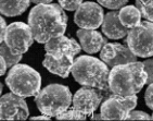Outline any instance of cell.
Instances as JSON below:
<instances>
[{
    "label": "cell",
    "instance_id": "cell-1",
    "mask_svg": "<svg viewBox=\"0 0 153 121\" xmlns=\"http://www.w3.org/2000/svg\"><path fill=\"white\" fill-rule=\"evenodd\" d=\"M28 25L33 37L39 44L64 35L68 26V15L59 5H37L28 14Z\"/></svg>",
    "mask_w": 153,
    "mask_h": 121
},
{
    "label": "cell",
    "instance_id": "cell-2",
    "mask_svg": "<svg viewBox=\"0 0 153 121\" xmlns=\"http://www.w3.org/2000/svg\"><path fill=\"white\" fill-rule=\"evenodd\" d=\"M109 89L113 94L127 97L141 91L147 84L143 63L139 61L113 67L109 73Z\"/></svg>",
    "mask_w": 153,
    "mask_h": 121
},
{
    "label": "cell",
    "instance_id": "cell-3",
    "mask_svg": "<svg viewBox=\"0 0 153 121\" xmlns=\"http://www.w3.org/2000/svg\"><path fill=\"white\" fill-rule=\"evenodd\" d=\"M71 72L80 85L104 92L109 89L110 69L102 60L91 56H79L74 59Z\"/></svg>",
    "mask_w": 153,
    "mask_h": 121
},
{
    "label": "cell",
    "instance_id": "cell-4",
    "mask_svg": "<svg viewBox=\"0 0 153 121\" xmlns=\"http://www.w3.org/2000/svg\"><path fill=\"white\" fill-rule=\"evenodd\" d=\"M72 97L73 95L68 86L50 84L38 92L35 97V103L42 115L52 118L70 108Z\"/></svg>",
    "mask_w": 153,
    "mask_h": 121
},
{
    "label": "cell",
    "instance_id": "cell-5",
    "mask_svg": "<svg viewBox=\"0 0 153 121\" xmlns=\"http://www.w3.org/2000/svg\"><path fill=\"white\" fill-rule=\"evenodd\" d=\"M6 83L12 93L21 97H30L40 91L41 77L30 65L18 63L9 70Z\"/></svg>",
    "mask_w": 153,
    "mask_h": 121
},
{
    "label": "cell",
    "instance_id": "cell-6",
    "mask_svg": "<svg viewBox=\"0 0 153 121\" xmlns=\"http://www.w3.org/2000/svg\"><path fill=\"white\" fill-rule=\"evenodd\" d=\"M152 31V22L147 20L142 21L137 26L128 30L126 44L135 56L148 58L153 55Z\"/></svg>",
    "mask_w": 153,
    "mask_h": 121
},
{
    "label": "cell",
    "instance_id": "cell-7",
    "mask_svg": "<svg viewBox=\"0 0 153 121\" xmlns=\"http://www.w3.org/2000/svg\"><path fill=\"white\" fill-rule=\"evenodd\" d=\"M4 43L10 51L14 55L25 53L34 43V37L30 25L23 22H14L10 25H7Z\"/></svg>",
    "mask_w": 153,
    "mask_h": 121
},
{
    "label": "cell",
    "instance_id": "cell-8",
    "mask_svg": "<svg viewBox=\"0 0 153 121\" xmlns=\"http://www.w3.org/2000/svg\"><path fill=\"white\" fill-rule=\"evenodd\" d=\"M137 101L138 97L136 94L127 97L112 95L101 105V118L102 120H125L127 115L137 106Z\"/></svg>",
    "mask_w": 153,
    "mask_h": 121
},
{
    "label": "cell",
    "instance_id": "cell-9",
    "mask_svg": "<svg viewBox=\"0 0 153 121\" xmlns=\"http://www.w3.org/2000/svg\"><path fill=\"white\" fill-rule=\"evenodd\" d=\"M30 111L24 97L8 93L0 97V120H25Z\"/></svg>",
    "mask_w": 153,
    "mask_h": 121
},
{
    "label": "cell",
    "instance_id": "cell-10",
    "mask_svg": "<svg viewBox=\"0 0 153 121\" xmlns=\"http://www.w3.org/2000/svg\"><path fill=\"white\" fill-rule=\"evenodd\" d=\"M74 22L85 30H97L101 26L104 18L103 9L100 5L91 1L82 2L78 8L75 10Z\"/></svg>",
    "mask_w": 153,
    "mask_h": 121
},
{
    "label": "cell",
    "instance_id": "cell-11",
    "mask_svg": "<svg viewBox=\"0 0 153 121\" xmlns=\"http://www.w3.org/2000/svg\"><path fill=\"white\" fill-rule=\"evenodd\" d=\"M101 101L102 94L99 89L84 86L72 97V108L86 117H89L98 109Z\"/></svg>",
    "mask_w": 153,
    "mask_h": 121
},
{
    "label": "cell",
    "instance_id": "cell-12",
    "mask_svg": "<svg viewBox=\"0 0 153 121\" xmlns=\"http://www.w3.org/2000/svg\"><path fill=\"white\" fill-rule=\"evenodd\" d=\"M100 59L108 67H115L118 65H125L129 62L137 61L135 56L129 48L118 43H106L100 50Z\"/></svg>",
    "mask_w": 153,
    "mask_h": 121
},
{
    "label": "cell",
    "instance_id": "cell-13",
    "mask_svg": "<svg viewBox=\"0 0 153 121\" xmlns=\"http://www.w3.org/2000/svg\"><path fill=\"white\" fill-rule=\"evenodd\" d=\"M80 45L74 38H68L66 36H56L45 44L46 53L50 55L54 59H60L65 55L77 56L80 53Z\"/></svg>",
    "mask_w": 153,
    "mask_h": 121
},
{
    "label": "cell",
    "instance_id": "cell-14",
    "mask_svg": "<svg viewBox=\"0 0 153 121\" xmlns=\"http://www.w3.org/2000/svg\"><path fill=\"white\" fill-rule=\"evenodd\" d=\"M77 36L80 41V48L89 55L99 53L101 48L108 43L105 37H103L102 34L96 30L80 29L77 31Z\"/></svg>",
    "mask_w": 153,
    "mask_h": 121
},
{
    "label": "cell",
    "instance_id": "cell-15",
    "mask_svg": "<svg viewBox=\"0 0 153 121\" xmlns=\"http://www.w3.org/2000/svg\"><path fill=\"white\" fill-rule=\"evenodd\" d=\"M103 34L110 39H121L127 35L128 29L122 25L118 20V11L112 10L106 13L101 24Z\"/></svg>",
    "mask_w": 153,
    "mask_h": 121
},
{
    "label": "cell",
    "instance_id": "cell-16",
    "mask_svg": "<svg viewBox=\"0 0 153 121\" xmlns=\"http://www.w3.org/2000/svg\"><path fill=\"white\" fill-rule=\"evenodd\" d=\"M73 62V55H65V56L61 57L60 59H54L50 55L46 53L45 59L42 61V65L49 72L56 74V75H59V77H63V79H66L71 73Z\"/></svg>",
    "mask_w": 153,
    "mask_h": 121
},
{
    "label": "cell",
    "instance_id": "cell-17",
    "mask_svg": "<svg viewBox=\"0 0 153 121\" xmlns=\"http://www.w3.org/2000/svg\"><path fill=\"white\" fill-rule=\"evenodd\" d=\"M118 20L126 29H133L141 22V13L135 6H124L118 11Z\"/></svg>",
    "mask_w": 153,
    "mask_h": 121
},
{
    "label": "cell",
    "instance_id": "cell-18",
    "mask_svg": "<svg viewBox=\"0 0 153 121\" xmlns=\"http://www.w3.org/2000/svg\"><path fill=\"white\" fill-rule=\"evenodd\" d=\"M30 0H0V13L6 17L22 14L30 7Z\"/></svg>",
    "mask_w": 153,
    "mask_h": 121
},
{
    "label": "cell",
    "instance_id": "cell-19",
    "mask_svg": "<svg viewBox=\"0 0 153 121\" xmlns=\"http://www.w3.org/2000/svg\"><path fill=\"white\" fill-rule=\"evenodd\" d=\"M0 56H2V58L6 61L7 68H12L13 65H18L19 62L22 60L23 55H14L13 53H11L6 43L2 41L0 44Z\"/></svg>",
    "mask_w": 153,
    "mask_h": 121
},
{
    "label": "cell",
    "instance_id": "cell-20",
    "mask_svg": "<svg viewBox=\"0 0 153 121\" xmlns=\"http://www.w3.org/2000/svg\"><path fill=\"white\" fill-rule=\"evenodd\" d=\"M136 8L147 21L153 20V0H136Z\"/></svg>",
    "mask_w": 153,
    "mask_h": 121
},
{
    "label": "cell",
    "instance_id": "cell-21",
    "mask_svg": "<svg viewBox=\"0 0 153 121\" xmlns=\"http://www.w3.org/2000/svg\"><path fill=\"white\" fill-rule=\"evenodd\" d=\"M58 120H86L87 117L84 116L82 113L78 112L75 109H70L68 108V110H65L64 112H62L60 115H58L56 117Z\"/></svg>",
    "mask_w": 153,
    "mask_h": 121
},
{
    "label": "cell",
    "instance_id": "cell-22",
    "mask_svg": "<svg viewBox=\"0 0 153 121\" xmlns=\"http://www.w3.org/2000/svg\"><path fill=\"white\" fill-rule=\"evenodd\" d=\"M101 6L111 10H118L128 2V0H98Z\"/></svg>",
    "mask_w": 153,
    "mask_h": 121
},
{
    "label": "cell",
    "instance_id": "cell-23",
    "mask_svg": "<svg viewBox=\"0 0 153 121\" xmlns=\"http://www.w3.org/2000/svg\"><path fill=\"white\" fill-rule=\"evenodd\" d=\"M82 0H59V6L63 10L75 11L82 5Z\"/></svg>",
    "mask_w": 153,
    "mask_h": 121
},
{
    "label": "cell",
    "instance_id": "cell-24",
    "mask_svg": "<svg viewBox=\"0 0 153 121\" xmlns=\"http://www.w3.org/2000/svg\"><path fill=\"white\" fill-rule=\"evenodd\" d=\"M152 117L149 116L147 112L141 111V110H137V111H131L127 115L125 120H151Z\"/></svg>",
    "mask_w": 153,
    "mask_h": 121
},
{
    "label": "cell",
    "instance_id": "cell-25",
    "mask_svg": "<svg viewBox=\"0 0 153 121\" xmlns=\"http://www.w3.org/2000/svg\"><path fill=\"white\" fill-rule=\"evenodd\" d=\"M142 63H143L144 72L147 73V84H150V83L153 82V70H152L153 60L147 59V60H144Z\"/></svg>",
    "mask_w": 153,
    "mask_h": 121
},
{
    "label": "cell",
    "instance_id": "cell-26",
    "mask_svg": "<svg viewBox=\"0 0 153 121\" xmlns=\"http://www.w3.org/2000/svg\"><path fill=\"white\" fill-rule=\"evenodd\" d=\"M144 101H146V104H147V106L152 109L153 108V84L150 83L149 85H148V89L144 93Z\"/></svg>",
    "mask_w": 153,
    "mask_h": 121
},
{
    "label": "cell",
    "instance_id": "cell-27",
    "mask_svg": "<svg viewBox=\"0 0 153 121\" xmlns=\"http://www.w3.org/2000/svg\"><path fill=\"white\" fill-rule=\"evenodd\" d=\"M6 29H7V23L4 19L0 17V44L4 41V34H6Z\"/></svg>",
    "mask_w": 153,
    "mask_h": 121
},
{
    "label": "cell",
    "instance_id": "cell-28",
    "mask_svg": "<svg viewBox=\"0 0 153 121\" xmlns=\"http://www.w3.org/2000/svg\"><path fill=\"white\" fill-rule=\"evenodd\" d=\"M7 65H6V61L4 59L2 58V56H0V77H2L3 74L6 73L7 71Z\"/></svg>",
    "mask_w": 153,
    "mask_h": 121
},
{
    "label": "cell",
    "instance_id": "cell-29",
    "mask_svg": "<svg viewBox=\"0 0 153 121\" xmlns=\"http://www.w3.org/2000/svg\"><path fill=\"white\" fill-rule=\"evenodd\" d=\"M30 1L36 5H49L52 2V0H30Z\"/></svg>",
    "mask_w": 153,
    "mask_h": 121
},
{
    "label": "cell",
    "instance_id": "cell-30",
    "mask_svg": "<svg viewBox=\"0 0 153 121\" xmlns=\"http://www.w3.org/2000/svg\"><path fill=\"white\" fill-rule=\"evenodd\" d=\"M32 120H50V117H48V116H38V117H33L30 118Z\"/></svg>",
    "mask_w": 153,
    "mask_h": 121
},
{
    "label": "cell",
    "instance_id": "cell-31",
    "mask_svg": "<svg viewBox=\"0 0 153 121\" xmlns=\"http://www.w3.org/2000/svg\"><path fill=\"white\" fill-rule=\"evenodd\" d=\"M90 118H91L92 120H102L100 113H99V115H94V113H92V115L90 116Z\"/></svg>",
    "mask_w": 153,
    "mask_h": 121
},
{
    "label": "cell",
    "instance_id": "cell-32",
    "mask_svg": "<svg viewBox=\"0 0 153 121\" xmlns=\"http://www.w3.org/2000/svg\"><path fill=\"white\" fill-rule=\"evenodd\" d=\"M1 93H2V84L0 83V96H1Z\"/></svg>",
    "mask_w": 153,
    "mask_h": 121
}]
</instances>
